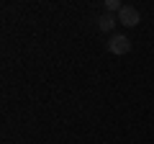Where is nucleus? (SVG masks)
I'll return each mask as SVG.
<instances>
[{
	"instance_id": "nucleus-1",
	"label": "nucleus",
	"mask_w": 154,
	"mask_h": 144,
	"mask_svg": "<svg viewBox=\"0 0 154 144\" xmlns=\"http://www.w3.org/2000/svg\"><path fill=\"white\" fill-rule=\"evenodd\" d=\"M108 52L110 54H128L131 52V39L123 33H113L108 39Z\"/></svg>"
},
{
	"instance_id": "nucleus-2",
	"label": "nucleus",
	"mask_w": 154,
	"mask_h": 144,
	"mask_svg": "<svg viewBox=\"0 0 154 144\" xmlns=\"http://www.w3.org/2000/svg\"><path fill=\"white\" fill-rule=\"evenodd\" d=\"M118 21H121L123 26H136V23L141 21V13L134 5H123L121 11H118Z\"/></svg>"
},
{
	"instance_id": "nucleus-3",
	"label": "nucleus",
	"mask_w": 154,
	"mask_h": 144,
	"mask_svg": "<svg viewBox=\"0 0 154 144\" xmlns=\"http://www.w3.org/2000/svg\"><path fill=\"white\" fill-rule=\"evenodd\" d=\"M116 21H118V18H116L113 13H103V16H98V28L100 31H113Z\"/></svg>"
},
{
	"instance_id": "nucleus-4",
	"label": "nucleus",
	"mask_w": 154,
	"mask_h": 144,
	"mask_svg": "<svg viewBox=\"0 0 154 144\" xmlns=\"http://www.w3.org/2000/svg\"><path fill=\"white\" fill-rule=\"evenodd\" d=\"M121 3H118V0H105V11L108 13H116V11H121Z\"/></svg>"
}]
</instances>
